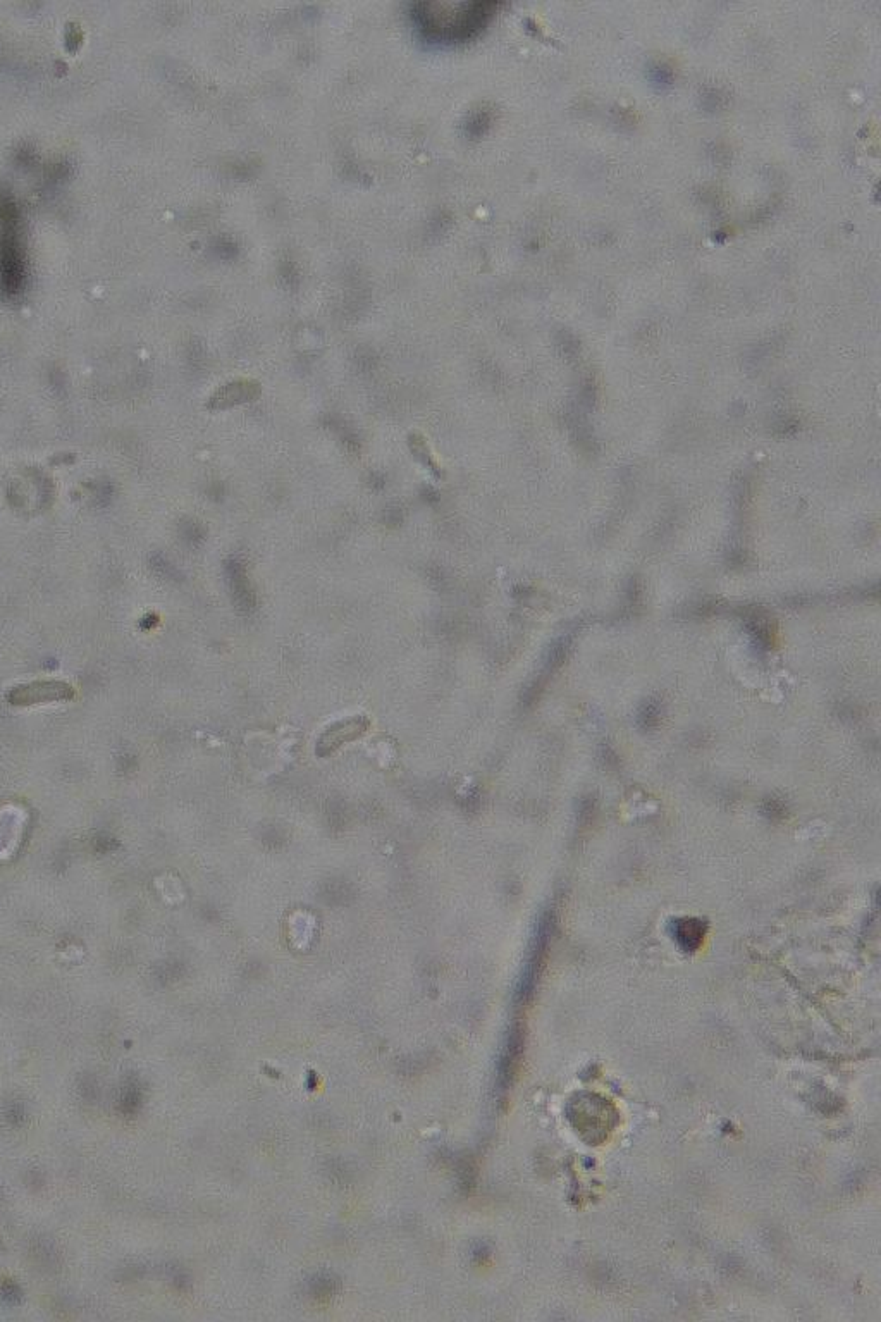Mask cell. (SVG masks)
Wrapping results in <instances>:
<instances>
[{
	"instance_id": "obj_1",
	"label": "cell",
	"mask_w": 881,
	"mask_h": 1322,
	"mask_svg": "<svg viewBox=\"0 0 881 1322\" xmlns=\"http://www.w3.org/2000/svg\"><path fill=\"white\" fill-rule=\"evenodd\" d=\"M446 7H448V11H444L443 4L420 6L419 19L422 26H424V30L432 31L434 35H444V37L453 35L455 37V35H460L463 30H467L470 26H474V23H477L479 14L474 13V6H470L467 13H463V7L465 6L462 7V11H456V13H451L450 6Z\"/></svg>"
}]
</instances>
